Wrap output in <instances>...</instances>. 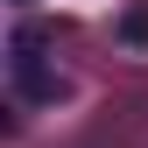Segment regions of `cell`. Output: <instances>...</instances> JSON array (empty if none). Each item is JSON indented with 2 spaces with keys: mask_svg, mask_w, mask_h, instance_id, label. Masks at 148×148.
Here are the masks:
<instances>
[{
  "mask_svg": "<svg viewBox=\"0 0 148 148\" xmlns=\"http://www.w3.org/2000/svg\"><path fill=\"white\" fill-rule=\"evenodd\" d=\"M7 78H14V99H21V106H49V99L64 92L42 21H21V28L7 35Z\"/></svg>",
  "mask_w": 148,
  "mask_h": 148,
  "instance_id": "1",
  "label": "cell"
}]
</instances>
